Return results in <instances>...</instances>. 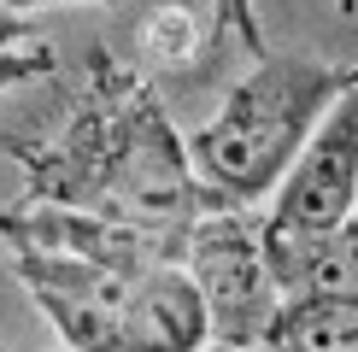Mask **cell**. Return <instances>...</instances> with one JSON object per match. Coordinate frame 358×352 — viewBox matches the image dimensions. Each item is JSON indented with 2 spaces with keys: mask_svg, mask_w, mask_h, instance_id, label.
<instances>
[{
  "mask_svg": "<svg viewBox=\"0 0 358 352\" xmlns=\"http://www.w3.org/2000/svg\"><path fill=\"white\" fill-rule=\"evenodd\" d=\"M0 153L24 170L29 200L100 212L124 223H200L206 212L235 205L217 194L188 159L159 94L106 47L88 53L83 88L65 124L48 141H0Z\"/></svg>",
  "mask_w": 358,
  "mask_h": 352,
  "instance_id": "cell-1",
  "label": "cell"
},
{
  "mask_svg": "<svg viewBox=\"0 0 358 352\" xmlns=\"http://www.w3.org/2000/svg\"><path fill=\"white\" fill-rule=\"evenodd\" d=\"M347 88H358V65H329L311 53H264L223 106L188 135V159L217 194L235 205H259L282 188L323 112Z\"/></svg>",
  "mask_w": 358,
  "mask_h": 352,
  "instance_id": "cell-2",
  "label": "cell"
},
{
  "mask_svg": "<svg viewBox=\"0 0 358 352\" xmlns=\"http://www.w3.org/2000/svg\"><path fill=\"white\" fill-rule=\"evenodd\" d=\"M206 300V317H212V341L252 352L271 341V323L282 311V288L271 276V258H264V217L252 205H223V212H206L194 223L188 241V264Z\"/></svg>",
  "mask_w": 358,
  "mask_h": 352,
  "instance_id": "cell-3",
  "label": "cell"
},
{
  "mask_svg": "<svg viewBox=\"0 0 358 352\" xmlns=\"http://www.w3.org/2000/svg\"><path fill=\"white\" fill-rule=\"evenodd\" d=\"M0 241L12 253H65L117 276H147V270L188 264L194 223H124V217L24 200V205H0Z\"/></svg>",
  "mask_w": 358,
  "mask_h": 352,
  "instance_id": "cell-4",
  "label": "cell"
},
{
  "mask_svg": "<svg viewBox=\"0 0 358 352\" xmlns=\"http://www.w3.org/2000/svg\"><path fill=\"white\" fill-rule=\"evenodd\" d=\"M358 212V88L323 112L317 135L294 159L264 212V235H323Z\"/></svg>",
  "mask_w": 358,
  "mask_h": 352,
  "instance_id": "cell-5",
  "label": "cell"
},
{
  "mask_svg": "<svg viewBox=\"0 0 358 352\" xmlns=\"http://www.w3.org/2000/svg\"><path fill=\"white\" fill-rule=\"evenodd\" d=\"M212 317L182 264L147 270L124 293V352H206Z\"/></svg>",
  "mask_w": 358,
  "mask_h": 352,
  "instance_id": "cell-6",
  "label": "cell"
},
{
  "mask_svg": "<svg viewBox=\"0 0 358 352\" xmlns=\"http://www.w3.org/2000/svg\"><path fill=\"white\" fill-rule=\"evenodd\" d=\"M282 300H358V212L323 235H264Z\"/></svg>",
  "mask_w": 358,
  "mask_h": 352,
  "instance_id": "cell-7",
  "label": "cell"
},
{
  "mask_svg": "<svg viewBox=\"0 0 358 352\" xmlns=\"http://www.w3.org/2000/svg\"><path fill=\"white\" fill-rule=\"evenodd\" d=\"M264 346L288 352H358V300H282Z\"/></svg>",
  "mask_w": 358,
  "mask_h": 352,
  "instance_id": "cell-8",
  "label": "cell"
},
{
  "mask_svg": "<svg viewBox=\"0 0 358 352\" xmlns=\"http://www.w3.org/2000/svg\"><path fill=\"white\" fill-rule=\"evenodd\" d=\"M206 41H212V24L194 18V6H182V0H165V6H153L136 29V47L141 59H153L159 71L165 65H194V59L206 53Z\"/></svg>",
  "mask_w": 358,
  "mask_h": 352,
  "instance_id": "cell-9",
  "label": "cell"
},
{
  "mask_svg": "<svg viewBox=\"0 0 358 352\" xmlns=\"http://www.w3.org/2000/svg\"><path fill=\"white\" fill-rule=\"evenodd\" d=\"M53 65H59V59H53L48 41H41L36 18H18V12L0 6V88L36 82V77H48Z\"/></svg>",
  "mask_w": 358,
  "mask_h": 352,
  "instance_id": "cell-10",
  "label": "cell"
},
{
  "mask_svg": "<svg viewBox=\"0 0 358 352\" xmlns=\"http://www.w3.org/2000/svg\"><path fill=\"white\" fill-rule=\"evenodd\" d=\"M212 36H235L252 59H264V29H259V12H252V0H212Z\"/></svg>",
  "mask_w": 358,
  "mask_h": 352,
  "instance_id": "cell-11",
  "label": "cell"
},
{
  "mask_svg": "<svg viewBox=\"0 0 358 352\" xmlns=\"http://www.w3.org/2000/svg\"><path fill=\"white\" fill-rule=\"evenodd\" d=\"M6 12H18V18H36L41 6H117V0H0Z\"/></svg>",
  "mask_w": 358,
  "mask_h": 352,
  "instance_id": "cell-12",
  "label": "cell"
},
{
  "mask_svg": "<svg viewBox=\"0 0 358 352\" xmlns=\"http://www.w3.org/2000/svg\"><path fill=\"white\" fill-rule=\"evenodd\" d=\"M335 12L341 18H358V0H335Z\"/></svg>",
  "mask_w": 358,
  "mask_h": 352,
  "instance_id": "cell-13",
  "label": "cell"
},
{
  "mask_svg": "<svg viewBox=\"0 0 358 352\" xmlns=\"http://www.w3.org/2000/svg\"><path fill=\"white\" fill-rule=\"evenodd\" d=\"M252 352H288V346H252Z\"/></svg>",
  "mask_w": 358,
  "mask_h": 352,
  "instance_id": "cell-14",
  "label": "cell"
},
{
  "mask_svg": "<svg viewBox=\"0 0 358 352\" xmlns=\"http://www.w3.org/2000/svg\"><path fill=\"white\" fill-rule=\"evenodd\" d=\"M206 352H235V346H217V341H212V346H206Z\"/></svg>",
  "mask_w": 358,
  "mask_h": 352,
  "instance_id": "cell-15",
  "label": "cell"
},
{
  "mask_svg": "<svg viewBox=\"0 0 358 352\" xmlns=\"http://www.w3.org/2000/svg\"><path fill=\"white\" fill-rule=\"evenodd\" d=\"M59 352H71V346H59Z\"/></svg>",
  "mask_w": 358,
  "mask_h": 352,
  "instance_id": "cell-16",
  "label": "cell"
},
{
  "mask_svg": "<svg viewBox=\"0 0 358 352\" xmlns=\"http://www.w3.org/2000/svg\"><path fill=\"white\" fill-rule=\"evenodd\" d=\"M0 352H6V346H0Z\"/></svg>",
  "mask_w": 358,
  "mask_h": 352,
  "instance_id": "cell-17",
  "label": "cell"
}]
</instances>
